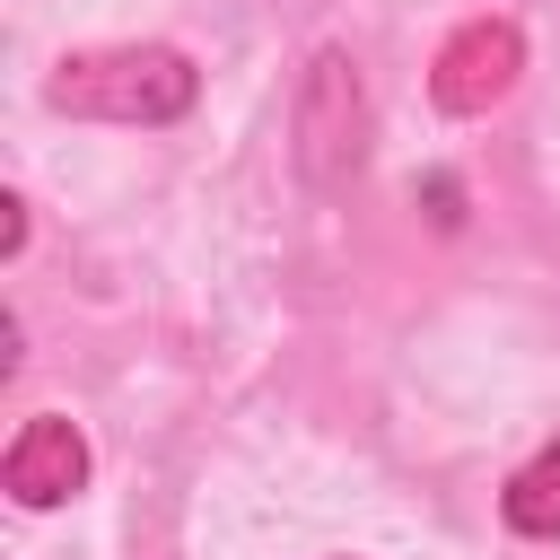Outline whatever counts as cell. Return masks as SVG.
<instances>
[{
	"label": "cell",
	"mask_w": 560,
	"mask_h": 560,
	"mask_svg": "<svg viewBox=\"0 0 560 560\" xmlns=\"http://www.w3.org/2000/svg\"><path fill=\"white\" fill-rule=\"evenodd\" d=\"M192 96H201V70H192V52H175V44H96V52H61L52 79H44V105H52V114L131 122V131L184 122Z\"/></svg>",
	"instance_id": "6da1fadb"
},
{
	"label": "cell",
	"mask_w": 560,
	"mask_h": 560,
	"mask_svg": "<svg viewBox=\"0 0 560 560\" xmlns=\"http://www.w3.org/2000/svg\"><path fill=\"white\" fill-rule=\"evenodd\" d=\"M289 158L306 192H350L368 166V79L350 61V44H315L298 70V105H289Z\"/></svg>",
	"instance_id": "7a4b0ae2"
},
{
	"label": "cell",
	"mask_w": 560,
	"mask_h": 560,
	"mask_svg": "<svg viewBox=\"0 0 560 560\" xmlns=\"http://www.w3.org/2000/svg\"><path fill=\"white\" fill-rule=\"evenodd\" d=\"M516 70H525V35H516V18H472V26H455L446 44H438V61H429V96H438V114H490L508 88H516Z\"/></svg>",
	"instance_id": "3957f363"
},
{
	"label": "cell",
	"mask_w": 560,
	"mask_h": 560,
	"mask_svg": "<svg viewBox=\"0 0 560 560\" xmlns=\"http://www.w3.org/2000/svg\"><path fill=\"white\" fill-rule=\"evenodd\" d=\"M0 481H9L18 508H61V499H79V490H88V438H79V420L35 411V420L9 438Z\"/></svg>",
	"instance_id": "277c9868"
},
{
	"label": "cell",
	"mask_w": 560,
	"mask_h": 560,
	"mask_svg": "<svg viewBox=\"0 0 560 560\" xmlns=\"http://www.w3.org/2000/svg\"><path fill=\"white\" fill-rule=\"evenodd\" d=\"M499 516H508V534H525V542H560V438L508 472Z\"/></svg>",
	"instance_id": "5b68a950"
},
{
	"label": "cell",
	"mask_w": 560,
	"mask_h": 560,
	"mask_svg": "<svg viewBox=\"0 0 560 560\" xmlns=\"http://www.w3.org/2000/svg\"><path fill=\"white\" fill-rule=\"evenodd\" d=\"M332 560H350V551H332Z\"/></svg>",
	"instance_id": "8992f818"
}]
</instances>
